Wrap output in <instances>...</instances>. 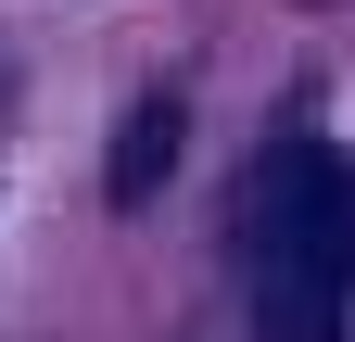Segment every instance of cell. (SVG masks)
Segmentation results:
<instances>
[{
  "label": "cell",
  "instance_id": "1",
  "mask_svg": "<svg viewBox=\"0 0 355 342\" xmlns=\"http://www.w3.org/2000/svg\"><path fill=\"white\" fill-rule=\"evenodd\" d=\"M254 330L266 342H343L355 317V165L343 152H292L266 178V228H254Z\"/></svg>",
  "mask_w": 355,
  "mask_h": 342
},
{
  "label": "cell",
  "instance_id": "2",
  "mask_svg": "<svg viewBox=\"0 0 355 342\" xmlns=\"http://www.w3.org/2000/svg\"><path fill=\"white\" fill-rule=\"evenodd\" d=\"M165 165H178V89H153L140 114H127V140H114V203H153Z\"/></svg>",
  "mask_w": 355,
  "mask_h": 342
}]
</instances>
